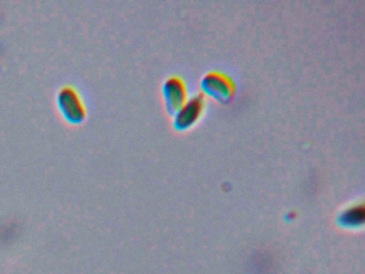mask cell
<instances>
[{"label": "cell", "instance_id": "2", "mask_svg": "<svg viewBox=\"0 0 365 274\" xmlns=\"http://www.w3.org/2000/svg\"><path fill=\"white\" fill-rule=\"evenodd\" d=\"M165 93L170 109H178L185 100V88L178 79L168 81L165 86Z\"/></svg>", "mask_w": 365, "mask_h": 274}, {"label": "cell", "instance_id": "1", "mask_svg": "<svg viewBox=\"0 0 365 274\" xmlns=\"http://www.w3.org/2000/svg\"><path fill=\"white\" fill-rule=\"evenodd\" d=\"M205 87L210 93L212 92L213 96L220 98H227L232 94V90H230L232 85L230 81L222 75L212 74L210 77H207L205 81Z\"/></svg>", "mask_w": 365, "mask_h": 274}, {"label": "cell", "instance_id": "3", "mask_svg": "<svg viewBox=\"0 0 365 274\" xmlns=\"http://www.w3.org/2000/svg\"><path fill=\"white\" fill-rule=\"evenodd\" d=\"M200 109H202V101L198 98L190 101L185 105V108L179 113L178 118H177L179 126L183 128V126H187L192 122L195 121L196 118L200 115Z\"/></svg>", "mask_w": 365, "mask_h": 274}]
</instances>
